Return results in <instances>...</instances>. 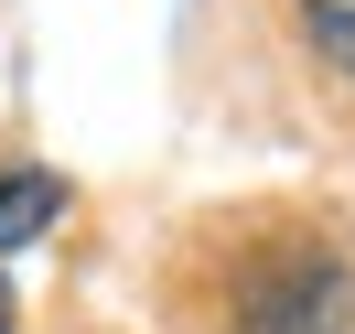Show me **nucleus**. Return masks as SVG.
<instances>
[{"label": "nucleus", "instance_id": "obj_1", "mask_svg": "<svg viewBox=\"0 0 355 334\" xmlns=\"http://www.w3.org/2000/svg\"><path fill=\"white\" fill-rule=\"evenodd\" d=\"M226 334H355V248L323 226H280L226 259Z\"/></svg>", "mask_w": 355, "mask_h": 334}, {"label": "nucleus", "instance_id": "obj_2", "mask_svg": "<svg viewBox=\"0 0 355 334\" xmlns=\"http://www.w3.org/2000/svg\"><path fill=\"white\" fill-rule=\"evenodd\" d=\"M54 216H65V183L54 173H0V248H33Z\"/></svg>", "mask_w": 355, "mask_h": 334}, {"label": "nucleus", "instance_id": "obj_3", "mask_svg": "<svg viewBox=\"0 0 355 334\" xmlns=\"http://www.w3.org/2000/svg\"><path fill=\"white\" fill-rule=\"evenodd\" d=\"M291 22H302L312 65H323V76H345V87H355V0H291Z\"/></svg>", "mask_w": 355, "mask_h": 334}, {"label": "nucleus", "instance_id": "obj_4", "mask_svg": "<svg viewBox=\"0 0 355 334\" xmlns=\"http://www.w3.org/2000/svg\"><path fill=\"white\" fill-rule=\"evenodd\" d=\"M11 324H22V302H11V281H0V334H11Z\"/></svg>", "mask_w": 355, "mask_h": 334}]
</instances>
